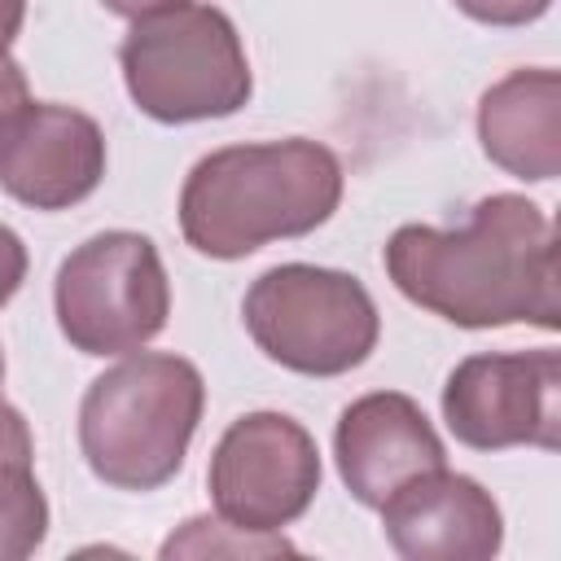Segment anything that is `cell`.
<instances>
[{
  "label": "cell",
  "mask_w": 561,
  "mask_h": 561,
  "mask_svg": "<svg viewBox=\"0 0 561 561\" xmlns=\"http://www.w3.org/2000/svg\"><path fill=\"white\" fill-rule=\"evenodd\" d=\"M381 267L408 302L456 329L561 324L552 219L526 193L473 202L460 228H394Z\"/></svg>",
  "instance_id": "1"
},
{
  "label": "cell",
  "mask_w": 561,
  "mask_h": 561,
  "mask_svg": "<svg viewBox=\"0 0 561 561\" xmlns=\"http://www.w3.org/2000/svg\"><path fill=\"white\" fill-rule=\"evenodd\" d=\"M342 202V162L329 145L289 136L224 145L193 162L180 188V232L206 259H245L307 237Z\"/></svg>",
  "instance_id": "2"
},
{
  "label": "cell",
  "mask_w": 561,
  "mask_h": 561,
  "mask_svg": "<svg viewBox=\"0 0 561 561\" xmlns=\"http://www.w3.org/2000/svg\"><path fill=\"white\" fill-rule=\"evenodd\" d=\"M202 408L206 381L197 364L140 346L83 390L79 451L105 486L158 491L180 473Z\"/></svg>",
  "instance_id": "3"
},
{
  "label": "cell",
  "mask_w": 561,
  "mask_h": 561,
  "mask_svg": "<svg viewBox=\"0 0 561 561\" xmlns=\"http://www.w3.org/2000/svg\"><path fill=\"white\" fill-rule=\"evenodd\" d=\"M118 66L136 110L171 127L228 118L254 92L232 18L197 0L131 18V31L118 44Z\"/></svg>",
  "instance_id": "4"
},
{
  "label": "cell",
  "mask_w": 561,
  "mask_h": 561,
  "mask_svg": "<svg viewBox=\"0 0 561 561\" xmlns=\"http://www.w3.org/2000/svg\"><path fill=\"white\" fill-rule=\"evenodd\" d=\"M241 320L272 364L302 377H342L381 337V316L364 280L316 263H276L254 276Z\"/></svg>",
  "instance_id": "5"
},
{
  "label": "cell",
  "mask_w": 561,
  "mask_h": 561,
  "mask_svg": "<svg viewBox=\"0 0 561 561\" xmlns=\"http://www.w3.org/2000/svg\"><path fill=\"white\" fill-rule=\"evenodd\" d=\"M61 337L79 355H131L149 346L171 316V280L145 232L110 228L75 245L53 280Z\"/></svg>",
  "instance_id": "6"
},
{
  "label": "cell",
  "mask_w": 561,
  "mask_h": 561,
  "mask_svg": "<svg viewBox=\"0 0 561 561\" xmlns=\"http://www.w3.org/2000/svg\"><path fill=\"white\" fill-rule=\"evenodd\" d=\"M320 478V447L307 425L267 408L237 416L219 434L206 469L215 513L263 535H280L289 522H298L311 508Z\"/></svg>",
  "instance_id": "7"
},
{
  "label": "cell",
  "mask_w": 561,
  "mask_h": 561,
  "mask_svg": "<svg viewBox=\"0 0 561 561\" xmlns=\"http://www.w3.org/2000/svg\"><path fill=\"white\" fill-rule=\"evenodd\" d=\"M443 421L456 443L473 451L561 443V355L539 351H482L465 355L443 386Z\"/></svg>",
  "instance_id": "8"
},
{
  "label": "cell",
  "mask_w": 561,
  "mask_h": 561,
  "mask_svg": "<svg viewBox=\"0 0 561 561\" xmlns=\"http://www.w3.org/2000/svg\"><path fill=\"white\" fill-rule=\"evenodd\" d=\"M105 180V131L92 114L26 101L0 123V188L31 210H70Z\"/></svg>",
  "instance_id": "9"
},
{
  "label": "cell",
  "mask_w": 561,
  "mask_h": 561,
  "mask_svg": "<svg viewBox=\"0 0 561 561\" xmlns=\"http://www.w3.org/2000/svg\"><path fill=\"white\" fill-rule=\"evenodd\" d=\"M377 513L403 561H491L504 543V513L491 491L447 465L408 478Z\"/></svg>",
  "instance_id": "10"
},
{
  "label": "cell",
  "mask_w": 561,
  "mask_h": 561,
  "mask_svg": "<svg viewBox=\"0 0 561 561\" xmlns=\"http://www.w3.org/2000/svg\"><path fill=\"white\" fill-rule=\"evenodd\" d=\"M333 460L346 491L364 508H381L408 478L443 469L447 447L412 394L373 390L342 408L333 425Z\"/></svg>",
  "instance_id": "11"
},
{
  "label": "cell",
  "mask_w": 561,
  "mask_h": 561,
  "mask_svg": "<svg viewBox=\"0 0 561 561\" xmlns=\"http://www.w3.org/2000/svg\"><path fill=\"white\" fill-rule=\"evenodd\" d=\"M482 153L517 180L543 184L561 171V75L522 66L495 79L478 101Z\"/></svg>",
  "instance_id": "12"
},
{
  "label": "cell",
  "mask_w": 561,
  "mask_h": 561,
  "mask_svg": "<svg viewBox=\"0 0 561 561\" xmlns=\"http://www.w3.org/2000/svg\"><path fill=\"white\" fill-rule=\"evenodd\" d=\"M48 535V500L35 460H0V561L31 557Z\"/></svg>",
  "instance_id": "13"
},
{
  "label": "cell",
  "mask_w": 561,
  "mask_h": 561,
  "mask_svg": "<svg viewBox=\"0 0 561 561\" xmlns=\"http://www.w3.org/2000/svg\"><path fill=\"white\" fill-rule=\"evenodd\" d=\"M158 552L167 561L171 557H280V552H294V543L285 535L241 530L215 513V517H188L175 535H167Z\"/></svg>",
  "instance_id": "14"
},
{
  "label": "cell",
  "mask_w": 561,
  "mask_h": 561,
  "mask_svg": "<svg viewBox=\"0 0 561 561\" xmlns=\"http://www.w3.org/2000/svg\"><path fill=\"white\" fill-rule=\"evenodd\" d=\"M451 4L465 18L486 22V26H526L552 9V0H451Z\"/></svg>",
  "instance_id": "15"
},
{
  "label": "cell",
  "mask_w": 561,
  "mask_h": 561,
  "mask_svg": "<svg viewBox=\"0 0 561 561\" xmlns=\"http://www.w3.org/2000/svg\"><path fill=\"white\" fill-rule=\"evenodd\" d=\"M22 280H26V245L9 224H0V307L22 289Z\"/></svg>",
  "instance_id": "16"
},
{
  "label": "cell",
  "mask_w": 561,
  "mask_h": 561,
  "mask_svg": "<svg viewBox=\"0 0 561 561\" xmlns=\"http://www.w3.org/2000/svg\"><path fill=\"white\" fill-rule=\"evenodd\" d=\"M0 460H35V438L26 416L0 399Z\"/></svg>",
  "instance_id": "17"
},
{
  "label": "cell",
  "mask_w": 561,
  "mask_h": 561,
  "mask_svg": "<svg viewBox=\"0 0 561 561\" xmlns=\"http://www.w3.org/2000/svg\"><path fill=\"white\" fill-rule=\"evenodd\" d=\"M31 96H26V75H22V66L9 57V53H0V123L18 110V105H26Z\"/></svg>",
  "instance_id": "18"
},
{
  "label": "cell",
  "mask_w": 561,
  "mask_h": 561,
  "mask_svg": "<svg viewBox=\"0 0 561 561\" xmlns=\"http://www.w3.org/2000/svg\"><path fill=\"white\" fill-rule=\"evenodd\" d=\"M22 22H26V0H0V53H9Z\"/></svg>",
  "instance_id": "19"
},
{
  "label": "cell",
  "mask_w": 561,
  "mask_h": 561,
  "mask_svg": "<svg viewBox=\"0 0 561 561\" xmlns=\"http://www.w3.org/2000/svg\"><path fill=\"white\" fill-rule=\"evenodd\" d=\"M110 13H118V18H145V13H153V9H167V4H180V0H101Z\"/></svg>",
  "instance_id": "20"
},
{
  "label": "cell",
  "mask_w": 561,
  "mask_h": 561,
  "mask_svg": "<svg viewBox=\"0 0 561 561\" xmlns=\"http://www.w3.org/2000/svg\"><path fill=\"white\" fill-rule=\"evenodd\" d=\"M0 386H4V355H0Z\"/></svg>",
  "instance_id": "21"
}]
</instances>
